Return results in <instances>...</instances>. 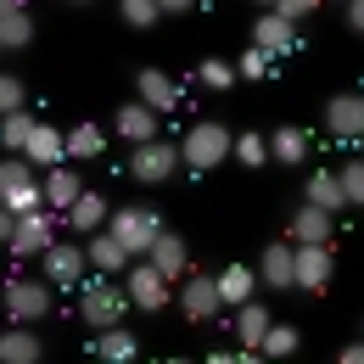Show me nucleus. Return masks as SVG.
I'll use <instances>...</instances> for the list:
<instances>
[{
  "label": "nucleus",
  "instance_id": "obj_5",
  "mask_svg": "<svg viewBox=\"0 0 364 364\" xmlns=\"http://www.w3.org/2000/svg\"><path fill=\"white\" fill-rule=\"evenodd\" d=\"M180 174V140H146V146H129V180L135 185H174Z\"/></svg>",
  "mask_w": 364,
  "mask_h": 364
},
{
  "label": "nucleus",
  "instance_id": "obj_23",
  "mask_svg": "<svg viewBox=\"0 0 364 364\" xmlns=\"http://www.w3.org/2000/svg\"><path fill=\"white\" fill-rule=\"evenodd\" d=\"M269 140V163H280V168H303L309 163V129H297V124H280Z\"/></svg>",
  "mask_w": 364,
  "mask_h": 364
},
{
  "label": "nucleus",
  "instance_id": "obj_49",
  "mask_svg": "<svg viewBox=\"0 0 364 364\" xmlns=\"http://www.w3.org/2000/svg\"><path fill=\"white\" fill-rule=\"evenodd\" d=\"M258 6H269V11H274V0H258Z\"/></svg>",
  "mask_w": 364,
  "mask_h": 364
},
{
  "label": "nucleus",
  "instance_id": "obj_51",
  "mask_svg": "<svg viewBox=\"0 0 364 364\" xmlns=\"http://www.w3.org/2000/svg\"><path fill=\"white\" fill-rule=\"evenodd\" d=\"M342 6H348V0H342Z\"/></svg>",
  "mask_w": 364,
  "mask_h": 364
},
{
  "label": "nucleus",
  "instance_id": "obj_30",
  "mask_svg": "<svg viewBox=\"0 0 364 364\" xmlns=\"http://www.w3.org/2000/svg\"><path fill=\"white\" fill-rule=\"evenodd\" d=\"M34 124H40V118H34L28 107L0 118V146H6V157H23V146H28V135H34Z\"/></svg>",
  "mask_w": 364,
  "mask_h": 364
},
{
  "label": "nucleus",
  "instance_id": "obj_47",
  "mask_svg": "<svg viewBox=\"0 0 364 364\" xmlns=\"http://www.w3.org/2000/svg\"><path fill=\"white\" fill-rule=\"evenodd\" d=\"M11 11H28V0H0V17H11Z\"/></svg>",
  "mask_w": 364,
  "mask_h": 364
},
{
  "label": "nucleus",
  "instance_id": "obj_8",
  "mask_svg": "<svg viewBox=\"0 0 364 364\" xmlns=\"http://www.w3.org/2000/svg\"><path fill=\"white\" fill-rule=\"evenodd\" d=\"M336 274V247H291V291L319 297Z\"/></svg>",
  "mask_w": 364,
  "mask_h": 364
},
{
  "label": "nucleus",
  "instance_id": "obj_9",
  "mask_svg": "<svg viewBox=\"0 0 364 364\" xmlns=\"http://www.w3.org/2000/svg\"><path fill=\"white\" fill-rule=\"evenodd\" d=\"M85 274H90V264H85V241H56V247L40 252V280H46L50 291H56V286H79Z\"/></svg>",
  "mask_w": 364,
  "mask_h": 364
},
{
  "label": "nucleus",
  "instance_id": "obj_42",
  "mask_svg": "<svg viewBox=\"0 0 364 364\" xmlns=\"http://www.w3.org/2000/svg\"><path fill=\"white\" fill-rule=\"evenodd\" d=\"M348 34H364V0H348Z\"/></svg>",
  "mask_w": 364,
  "mask_h": 364
},
{
  "label": "nucleus",
  "instance_id": "obj_25",
  "mask_svg": "<svg viewBox=\"0 0 364 364\" xmlns=\"http://www.w3.org/2000/svg\"><path fill=\"white\" fill-rule=\"evenodd\" d=\"M303 202L336 219V213L348 208V196H342V185H336V168H314V174H309V185H303Z\"/></svg>",
  "mask_w": 364,
  "mask_h": 364
},
{
  "label": "nucleus",
  "instance_id": "obj_21",
  "mask_svg": "<svg viewBox=\"0 0 364 364\" xmlns=\"http://www.w3.org/2000/svg\"><path fill=\"white\" fill-rule=\"evenodd\" d=\"M252 46L264 50V56H286V50H297V28H291L286 17H274V11H258V23H252Z\"/></svg>",
  "mask_w": 364,
  "mask_h": 364
},
{
  "label": "nucleus",
  "instance_id": "obj_52",
  "mask_svg": "<svg viewBox=\"0 0 364 364\" xmlns=\"http://www.w3.org/2000/svg\"><path fill=\"white\" fill-rule=\"evenodd\" d=\"M359 146H364V140H359Z\"/></svg>",
  "mask_w": 364,
  "mask_h": 364
},
{
  "label": "nucleus",
  "instance_id": "obj_45",
  "mask_svg": "<svg viewBox=\"0 0 364 364\" xmlns=\"http://www.w3.org/2000/svg\"><path fill=\"white\" fill-rule=\"evenodd\" d=\"M235 364H269V359H264V353H252V348H241V353H235Z\"/></svg>",
  "mask_w": 364,
  "mask_h": 364
},
{
  "label": "nucleus",
  "instance_id": "obj_1",
  "mask_svg": "<svg viewBox=\"0 0 364 364\" xmlns=\"http://www.w3.org/2000/svg\"><path fill=\"white\" fill-rule=\"evenodd\" d=\"M225 157H230V129L219 118H202V124L185 129V140H180V168L185 174H213Z\"/></svg>",
  "mask_w": 364,
  "mask_h": 364
},
{
  "label": "nucleus",
  "instance_id": "obj_39",
  "mask_svg": "<svg viewBox=\"0 0 364 364\" xmlns=\"http://www.w3.org/2000/svg\"><path fill=\"white\" fill-rule=\"evenodd\" d=\"M0 208H6L11 219H23V213H34V208H46V202H40V185H23V191H11Z\"/></svg>",
  "mask_w": 364,
  "mask_h": 364
},
{
  "label": "nucleus",
  "instance_id": "obj_37",
  "mask_svg": "<svg viewBox=\"0 0 364 364\" xmlns=\"http://www.w3.org/2000/svg\"><path fill=\"white\" fill-rule=\"evenodd\" d=\"M230 68H235V79H264V73L274 68V56H264V50L252 46V50H241V56H235Z\"/></svg>",
  "mask_w": 364,
  "mask_h": 364
},
{
  "label": "nucleus",
  "instance_id": "obj_4",
  "mask_svg": "<svg viewBox=\"0 0 364 364\" xmlns=\"http://www.w3.org/2000/svg\"><path fill=\"white\" fill-rule=\"evenodd\" d=\"M157 230H163V219H157V208H146V202H135V208H112V213H107V235H112L129 258H146V252H151Z\"/></svg>",
  "mask_w": 364,
  "mask_h": 364
},
{
  "label": "nucleus",
  "instance_id": "obj_19",
  "mask_svg": "<svg viewBox=\"0 0 364 364\" xmlns=\"http://www.w3.org/2000/svg\"><path fill=\"white\" fill-rule=\"evenodd\" d=\"M90 359H95V364H135V359H140L135 331H124V325H112V331H95Z\"/></svg>",
  "mask_w": 364,
  "mask_h": 364
},
{
  "label": "nucleus",
  "instance_id": "obj_11",
  "mask_svg": "<svg viewBox=\"0 0 364 364\" xmlns=\"http://www.w3.org/2000/svg\"><path fill=\"white\" fill-rule=\"evenodd\" d=\"M56 225H62L56 213H46V208H34V213H23V219L11 225V241H6V247H11L17 258H40L46 247H56Z\"/></svg>",
  "mask_w": 364,
  "mask_h": 364
},
{
  "label": "nucleus",
  "instance_id": "obj_20",
  "mask_svg": "<svg viewBox=\"0 0 364 364\" xmlns=\"http://www.w3.org/2000/svg\"><path fill=\"white\" fill-rule=\"evenodd\" d=\"M23 163H28V168H62V163H68L62 129H50V124H34V135H28V146H23Z\"/></svg>",
  "mask_w": 364,
  "mask_h": 364
},
{
  "label": "nucleus",
  "instance_id": "obj_35",
  "mask_svg": "<svg viewBox=\"0 0 364 364\" xmlns=\"http://www.w3.org/2000/svg\"><path fill=\"white\" fill-rule=\"evenodd\" d=\"M336 185H342L348 208H364V157H348V163L336 168Z\"/></svg>",
  "mask_w": 364,
  "mask_h": 364
},
{
  "label": "nucleus",
  "instance_id": "obj_2",
  "mask_svg": "<svg viewBox=\"0 0 364 364\" xmlns=\"http://www.w3.org/2000/svg\"><path fill=\"white\" fill-rule=\"evenodd\" d=\"M50 303H56V291H50L40 274H11V280H0V309H6L11 325H34V319H46Z\"/></svg>",
  "mask_w": 364,
  "mask_h": 364
},
{
  "label": "nucleus",
  "instance_id": "obj_26",
  "mask_svg": "<svg viewBox=\"0 0 364 364\" xmlns=\"http://www.w3.org/2000/svg\"><path fill=\"white\" fill-rule=\"evenodd\" d=\"M213 280H219V303H225V309H241V303L258 297V274L247 269V264H230V269H219Z\"/></svg>",
  "mask_w": 364,
  "mask_h": 364
},
{
  "label": "nucleus",
  "instance_id": "obj_27",
  "mask_svg": "<svg viewBox=\"0 0 364 364\" xmlns=\"http://www.w3.org/2000/svg\"><path fill=\"white\" fill-rule=\"evenodd\" d=\"M62 146H68V163H90V157L107 151V129H101V124H73V129L62 135Z\"/></svg>",
  "mask_w": 364,
  "mask_h": 364
},
{
  "label": "nucleus",
  "instance_id": "obj_13",
  "mask_svg": "<svg viewBox=\"0 0 364 364\" xmlns=\"http://www.w3.org/2000/svg\"><path fill=\"white\" fill-rule=\"evenodd\" d=\"M286 241H291V247H331V241H336V219L303 202V208L291 213V225H286Z\"/></svg>",
  "mask_w": 364,
  "mask_h": 364
},
{
  "label": "nucleus",
  "instance_id": "obj_38",
  "mask_svg": "<svg viewBox=\"0 0 364 364\" xmlns=\"http://www.w3.org/2000/svg\"><path fill=\"white\" fill-rule=\"evenodd\" d=\"M196 79H202L208 90H230V85H235V68H230L225 56H213V62H202V68H196Z\"/></svg>",
  "mask_w": 364,
  "mask_h": 364
},
{
  "label": "nucleus",
  "instance_id": "obj_7",
  "mask_svg": "<svg viewBox=\"0 0 364 364\" xmlns=\"http://www.w3.org/2000/svg\"><path fill=\"white\" fill-rule=\"evenodd\" d=\"M180 314L191 319V325H213V319L225 314V303H219V280L208 269H191L180 280Z\"/></svg>",
  "mask_w": 364,
  "mask_h": 364
},
{
  "label": "nucleus",
  "instance_id": "obj_40",
  "mask_svg": "<svg viewBox=\"0 0 364 364\" xmlns=\"http://www.w3.org/2000/svg\"><path fill=\"white\" fill-rule=\"evenodd\" d=\"M314 11H319V0H274V17H286L291 28H297V23H309Z\"/></svg>",
  "mask_w": 364,
  "mask_h": 364
},
{
  "label": "nucleus",
  "instance_id": "obj_36",
  "mask_svg": "<svg viewBox=\"0 0 364 364\" xmlns=\"http://www.w3.org/2000/svg\"><path fill=\"white\" fill-rule=\"evenodd\" d=\"M23 107H28V85L17 73H0V118L6 112H23Z\"/></svg>",
  "mask_w": 364,
  "mask_h": 364
},
{
  "label": "nucleus",
  "instance_id": "obj_33",
  "mask_svg": "<svg viewBox=\"0 0 364 364\" xmlns=\"http://www.w3.org/2000/svg\"><path fill=\"white\" fill-rule=\"evenodd\" d=\"M118 17L135 28V34H146V28H157L163 23V11H157V0H118Z\"/></svg>",
  "mask_w": 364,
  "mask_h": 364
},
{
  "label": "nucleus",
  "instance_id": "obj_22",
  "mask_svg": "<svg viewBox=\"0 0 364 364\" xmlns=\"http://www.w3.org/2000/svg\"><path fill=\"white\" fill-rule=\"evenodd\" d=\"M252 274L264 280V291H291V241H286V235H280V241H269Z\"/></svg>",
  "mask_w": 364,
  "mask_h": 364
},
{
  "label": "nucleus",
  "instance_id": "obj_44",
  "mask_svg": "<svg viewBox=\"0 0 364 364\" xmlns=\"http://www.w3.org/2000/svg\"><path fill=\"white\" fill-rule=\"evenodd\" d=\"M11 225H17V219H11V213H6V208H0V247H6V241H11Z\"/></svg>",
  "mask_w": 364,
  "mask_h": 364
},
{
  "label": "nucleus",
  "instance_id": "obj_10",
  "mask_svg": "<svg viewBox=\"0 0 364 364\" xmlns=\"http://www.w3.org/2000/svg\"><path fill=\"white\" fill-rule=\"evenodd\" d=\"M325 135L336 146H359L364 140V95L359 90H342L325 101Z\"/></svg>",
  "mask_w": 364,
  "mask_h": 364
},
{
  "label": "nucleus",
  "instance_id": "obj_43",
  "mask_svg": "<svg viewBox=\"0 0 364 364\" xmlns=\"http://www.w3.org/2000/svg\"><path fill=\"white\" fill-rule=\"evenodd\" d=\"M336 364H364V336H359V342H348V348L336 353Z\"/></svg>",
  "mask_w": 364,
  "mask_h": 364
},
{
  "label": "nucleus",
  "instance_id": "obj_29",
  "mask_svg": "<svg viewBox=\"0 0 364 364\" xmlns=\"http://www.w3.org/2000/svg\"><path fill=\"white\" fill-rule=\"evenodd\" d=\"M297 342H303V336H297V325H286V319H269V331H264L258 353H264L269 364H280V359H291V353H297Z\"/></svg>",
  "mask_w": 364,
  "mask_h": 364
},
{
  "label": "nucleus",
  "instance_id": "obj_34",
  "mask_svg": "<svg viewBox=\"0 0 364 364\" xmlns=\"http://www.w3.org/2000/svg\"><path fill=\"white\" fill-rule=\"evenodd\" d=\"M23 185H40V174H34L23 157H0V202H6L11 191H23Z\"/></svg>",
  "mask_w": 364,
  "mask_h": 364
},
{
  "label": "nucleus",
  "instance_id": "obj_41",
  "mask_svg": "<svg viewBox=\"0 0 364 364\" xmlns=\"http://www.w3.org/2000/svg\"><path fill=\"white\" fill-rule=\"evenodd\" d=\"M196 6H202V0H157L163 17H185V11H196Z\"/></svg>",
  "mask_w": 364,
  "mask_h": 364
},
{
  "label": "nucleus",
  "instance_id": "obj_6",
  "mask_svg": "<svg viewBox=\"0 0 364 364\" xmlns=\"http://www.w3.org/2000/svg\"><path fill=\"white\" fill-rule=\"evenodd\" d=\"M118 286H124L129 309H140V314H163V309H168V297H174V286L151 269L146 258H135V264L124 269V280H118Z\"/></svg>",
  "mask_w": 364,
  "mask_h": 364
},
{
  "label": "nucleus",
  "instance_id": "obj_48",
  "mask_svg": "<svg viewBox=\"0 0 364 364\" xmlns=\"http://www.w3.org/2000/svg\"><path fill=\"white\" fill-rule=\"evenodd\" d=\"M62 6H90V0H62Z\"/></svg>",
  "mask_w": 364,
  "mask_h": 364
},
{
  "label": "nucleus",
  "instance_id": "obj_31",
  "mask_svg": "<svg viewBox=\"0 0 364 364\" xmlns=\"http://www.w3.org/2000/svg\"><path fill=\"white\" fill-rule=\"evenodd\" d=\"M230 157H235L241 168H264V163H269V140L258 135V129H247V135H230Z\"/></svg>",
  "mask_w": 364,
  "mask_h": 364
},
{
  "label": "nucleus",
  "instance_id": "obj_16",
  "mask_svg": "<svg viewBox=\"0 0 364 364\" xmlns=\"http://www.w3.org/2000/svg\"><path fill=\"white\" fill-rule=\"evenodd\" d=\"M0 364H46V342L34 325H6L0 331Z\"/></svg>",
  "mask_w": 364,
  "mask_h": 364
},
{
  "label": "nucleus",
  "instance_id": "obj_46",
  "mask_svg": "<svg viewBox=\"0 0 364 364\" xmlns=\"http://www.w3.org/2000/svg\"><path fill=\"white\" fill-rule=\"evenodd\" d=\"M202 364H235V353H225V348H213V353H208Z\"/></svg>",
  "mask_w": 364,
  "mask_h": 364
},
{
  "label": "nucleus",
  "instance_id": "obj_14",
  "mask_svg": "<svg viewBox=\"0 0 364 364\" xmlns=\"http://www.w3.org/2000/svg\"><path fill=\"white\" fill-rule=\"evenodd\" d=\"M146 264H151V269H157L168 286H174V274H191V247H185L174 230H157V241H151Z\"/></svg>",
  "mask_w": 364,
  "mask_h": 364
},
{
  "label": "nucleus",
  "instance_id": "obj_18",
  "mask_svg": "<svg viewBox=\"0 0 364 364\" xmlns=\"http://www.w3.org/2000/svg\"><path fill=\"white\" fill-rule=\"evenodd\" d=\"M112 135L129 140V146H146V140H157V112H151V107H140V101H124V107L112 112Z\"/></svg>",
  "mask_w": 364,
  "mask_h": 364
},
{
  "label": "nucleus",
  "instance_id": "obj_50",
  "mask_svg": "<svg viewBox=\"0 0 364 364\" xmlns=\"http://www.w3.org/2000/svg\"><path fill=\"white\" fill-rule=\"evenodd\" d=\"M168 364H191V359H168Z\"/></svg>",
  "mask_w": 364,
  "mask_h": 364
},
{
  "label": "nucleus",
  "instance_id": "obj_17",
  "mask_svg": "<svg viewBox=\"0 0 364 364\" xmlns=\"http://www.w3.org/2000/svg\"><path fill=\"white\" fill-rule=\"evenodd\" d=\"M85 264H90L95 274H107V280H118V274L129 269L135 258H129V252H124V247H118L107 230H95V235H85Z\"/></svg>",
  "mask_w": 364,
  "mask_h": 364
},
{
  "label": "nucleus",
  "instance_id": "obj_12",
  "mask_svg": "<svg viewBox=\"0 0 364 364\" xmlns=\"http://www.w3.org/2000/svg\"><path fill=\"white\" fill-rule=\"evenodd\" d=\"M135 101L163 118V112H174V107L185 101V90H180L174 73H163V68H140V73H135Z\"/></svg>",
  "mask_w": 364,
  "mask_h": 364
},
{
  "label": "nucleus",
  "instance_id": "obj_24",
  "mask_svg": "<svg viewBox=\"0 0 364 364\" xmlns=\"http://www.w3.org/2000/svg\"><path fill=\"white\" fill-rule=\"evenodd\" d=\"M107 213H112V208H107L101 191H79V202L62 213V225L79 230V235H95V230H107Z\"/></svg>",
  "mask_w": 364,
  "mask_h": 364
},
{
  "label": "nucleus",
  "instance_id": "obj_3",
  "mask_svg": "<svg viewBox=\"0 0 364 364\" xmlns=\"http://www.w3.org/2000/svg\"><path fill=\"white\" fill-rule=\"evenodd\" d=\"M124 314H129V297H124L118 280L95 274V280L79 286V319H85L90 331H112V325H124Z\"/></svg>",
  "mask_w": 364,
  "mask_h": 364
},
{
  "label": "nucleus",
  "instance_id": "obj_32",
  "mask_svg": "<svg viewBox=\"0 0 364 364\" xmlns=\"http://www.w3.org/2000/svg\"><path fill=\"white\" fill-rule=\"evenodd\" d=\"M28 46H34V17L28 11L0 17V50H28Z\"/></svg>",
  "mask_w": 364,
  "mask_h": 364
},
{
  "label": "nucleus",
  "instance_id": "obj_28",
  "mask_svg": "<svg viewBox=\"0 0 364 364\" xmlns=\"http://www.w3.org/2000/svg\"><path fill=\"white\" fill-rule=\"evenodd\" d=\"M269 309H264V303H258V297H252V303H241V309H235V319H230V325H235V336H241V348H252V353H258V342H264V331H269Z\"/></svg>",
  "mask_w": 364,
  "mask_h": 364
},
{
  "label": "nucleus",
  "instance_id": "obj_15",
  "mask_svg": "<svg viewBox=\"0 0 364 364\" xmlns=\"http://www.w3.org/2000/svg\"><path fill=\"white\" fill-rule=\"evenodd\" d=\"M79 191H85V180L62 163V168H46V180H40V202H46V213H56V219H62V213L79 202Z\"/></svg>",
  "mask_w": 364,
  "mask_h": 364
}]
</instances>
